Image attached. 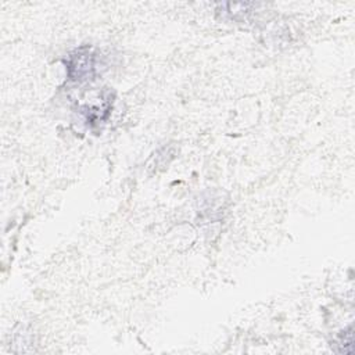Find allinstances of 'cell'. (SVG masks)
Returning a JSON list of instances; mask_svg holds the SVG:
<instances>
[{"instance_id": "cell-1", "label": "cell", "mask_w": 355, "mask_h": 355, "mask_svg": "<svg viewBox=\"0 0 355 355\" xmlns=\"http://www.w3.org/2000/svg\"><path fill=\"white\" fill-rule=\"evenodd\" d=\"M64 62L68 80L78 85L94 80L105 68L103 55L92 46L75 49L68 54Z\"/></svg>"}]
</instances>
